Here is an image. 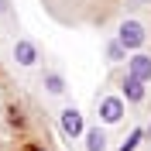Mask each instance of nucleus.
Returning <instances> with one entry per match:
<instances>
[{
    "label": "nucleus",
    "mask_w": 151,
    "mask_h": 151,
    "mask_svg": "<svg viewBox=\"0 0 151 151\" xmlns=\"http://www.w3.org/2000/svg\"><path fill=\"white\" fill-rule=\"evenodd\" d=\"M141 137H144V131H141V127H137V131H131V137L124 141V148H120V151H134L137 144H141Z\"/></svg>",
    "instance_id": "obj_10"
},
{
    "label": "nucleus",
    "mask_w": 151,
    "mask_h": 151,
    "mask_svg": "<svg viewBox=\"0 0 151 151\" xmlns=\"http://www.w3.org/2000/svg\"><path fill=\"white\" fill-rule=\"evenodd\" d=\"M127 72L137 76V79H144V83H151V55L134 52V58H127Z\"/></svg>",
    "instance_id": "obj_5"
},
{
    "label": "nucleus",
    "mask_w": 151,
    "mask_h": 151,
    "mask_svg": "<svg viewBox=\"0 0 151 151\" xmlns=\"http://www.w3.org/2000/svg\"><path fill=\"white\" fill-rule=\"evenodd\" d=\"M86 151H106V134L100 127H89L86 131Z\"/></svg>",
    "instance_id": "obj_7"
},
{
    "label": "nucleus",
    "mask_w": 151,
    "mask_h": 151,
    "mask_svg": "<svg viewBox=\"0 0 151 151\" xmlns=\"http://www.w3.org/2000/svg\"><path fill=\"white\" fill-rule=\"evenodd\" d=\"M45 86H48V93H55V96L65 93V79H62L58 72H45Z\"/></svg>",
    "instance_id": "obj_8"
},
{
    "label": "nucleus",
    "mask_w": 151,
    "mask_h": 151,
    "mask_svg": "<svg viewBox=\"0 0 151 151\" xmlns=\"http://www.w3.org/2000/svg\"><path fill=\"white\" fill-rule=\"evenodd\" d=\"M124 55H127V48H124L120 41L113 38L110 45H106V58H110V62H124Z\"/></svg>",
    "instance_id": "obj_9"
},
{
    "label": "nucleus",
    "mask_w": 151,
    "mask_h": 151,
    "mask_svg": "<svg viewBox=\"0 0 151 151\" xmlns=\"http://www.w3.org/2000/svg\"><path fill=\"white\" fill-rule=\"evenodd\" d=\"M117 41H120L127 52H137V48L148 41V31H144V24L141 21H120V28H117Z\"/></svg>",
    "instance_id": "obj_1"
},
{
    "label": "nucleus",
    "mask_w": 151,
    "mask_h": 151,
    "mask_svg": "<svg viewBox=\"0 0 151 151\" xmlns=\"http://www.w3.org/2000/svg\"><path fill=\"white\" fill-rule=\"evenodd\" d=\"M58 124H62V134H65V137H83L86 134V124H83V113L76 110V106H65V110L58 113Z\"/></svg>",
    "instance_id": "obj_2"
},
{
    "label": "nucleus",
    "mask_w": 151,
    "mask_h": 151,
    "mask_svg": "<svg viewBox=\"0 0 151 151\" xmlns=\"http://www.w3.org/2000/svg\"><path fill=\"white\" fill-rule=\"evenodd\" d=\"M0 14H4V17H10V0H0Z\"/></svg>",
    "instance_id": "obj_11"
},
{
    "label": "nucleus",
    "mask_w": 151,
    "mask_h": 151,
    "mask_svg": "<svg viewBox=\"0 0 151 151\" xmlns=\"http://www.w3.org/2000/svg\"><path fill=\"white\" fill-rule=\"evenodd\" d=\"M144 79H137V76H131L127 72V79H124V100H127V103H141L144 100V93H148V89H144Z\"/></svg>",
    "instance_id": "obj_6"
},
{
    "label": "nucleus",
    "mask_w": 151,
    "mask_h": 151,
    "mask_svg": "<svg viewBox=\"0 0 151 151\" xmlns=\"http://www.w3.org/2000/svg\"><path fill=\"white\" fill-rule=\"evenodd\" d=\"M28 151H45V148H41V144H31V148H28Z\"/></svg>",
    "instance_id": "obj_12"
},
{
    "label": "nucleus",
    "mask_w": 151,
    "mask_h": 151,
    "mask_svg": "<svg viewBox=\"0 0 151 151\" xmlns=\"http://www.w3.org/2000/svg\"><path fill=\"white\" fill-rule=\"evenodd\" d=\"M124 96H103L100 100V120L103 124H120L124 120Z\"/></svg>",
    "instance_id": "obj_3"
},
{
    "label": "nucleus",
    "mask_w": 151,
    "mask_h": 151,
    "mask_svg": "<svg viewBox=\"0 0 151 151\" xmlns=\"http://www.w3.org/2000/svg\"><path fill=\"white\" fill-rule=\"evenodd\" d=\"M14 62L24 65V69L38 65V45H35V41H28V38H17V41H14Z\"/></svg>",
    "instance_id": "obj_4"
}]
</instances>
